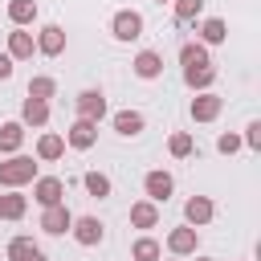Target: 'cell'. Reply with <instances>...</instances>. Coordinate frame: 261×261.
Returning <instances> with one entry per match:
<instances>
[{"instance_id":"6da1fadb","label":"cell","mask_w":261,"mask_h":261,"mask_svg":"<svg viewBox=\"0 0 261 261\" xmlns=\"http://www.w3.org/2000/svg\"><path fill=\"white\" fill-rule=\"evenodd\" d=\"M37 179V163L29 155H12L0 163V188H24Z\"/></svg>"},{"instance_id":"7a4b0ae2","label":"cell","mask_w":261,"mask_h":261,"mask_svg":"<svg viewBox=\"0 0 261 261\" xmlns=\"http://www.w3.org/2000/svg\"><path fill=\"white\" fill-rule=\"evenodd\" d=\"M33 200L41 208H53V204H65V184L57 175H37L33 179Z\"/></svg>"},{"instance_id":"3957f363","label":"cell","mask_w":261,"mask_h":261,"mask_svg":"<svg viewBox=\"0 0 261 261\" xmlns=\"http://www.w3.org/2000/svg\"><path fill=\"white\" fill-rule=\"evenodd\" d=\"M73 106H77V118H90V122H102L106 118V94L102 90H82L73 98Z\"/></svg>"},{"instance_id":"277c9868","label":"cell","mask_w":261,"mask_h":261,"mask_svg":"<svg viewBox=\"0 0 261 261\" xmlns=\"http://www.w3.org/2000/svg\"><path fill=\"white\" fill-rule=\"evenodd\" d=\"M110 33H114L118 41H135V37H143V16H139L135 8H122V12H114Z\"/></svg>"},{"instance_id":"5b68a950","label":"cell","mask_w":261,"mask_h":261,"mask_svg":"<svg viewBox=\"0 0 261 261\" xmlns=\"http://www.w3.org/2000/svg\"><path fill=\"white\" fill-rule=\"evenodd\" d=\"M65 143H69V147H77V151H90V147L98 143V122H90V118H77V122L65 130Z\"/></svg>"},{"instance_id":"8992f818","label":"cell","mask_w":261,"mask_h":261,"mask_svg":"<svg viewBox=\"0 0 261 261\" xmlns=\"http://www.w3.org/2000/svg\"><path fill=\"white\" fill-rule=\"evenodd\" d=\"M143 188H147V200H151V204H167V196L175 192V179H171L167 171H147Z\"/></svg>"},{"instance_id":"52a82bcc","label":"cell","mask_w":261,"mask_h":261,"mask_svg":"<svg viewBox=\"0 0 261 261\" xmlns=\"http://www.w3.org/2000/svg\"><path fill=\"white\" fill-rule=\"evenodd\" d=\"M37 53H45V57L65 53V29H61V24H45V29L37 33Z\"/></svg>"},{"instance_id":"ba28073f","label":"cell","mask_w":261,"mask_h":261,"mask_svg":"<svg viewBox=\"0 0 261 261\" xmlns=\"http://www.w3.org/2000/svg\"><path fill=\"white\" fill-rule=\"evenodd\" d=\"M220 106H224V98L212 94V90H204V94L192 98V118H196V122H212V118L220 114Z\"/></svg>"},{"instance_id":"9c48e42d","label":"cell","mask_w":261,"mask_h":261,"mask_svg":"<svg viewBox=\"0 0 261 261\" xmlns=\"http://www.w3.org/2000/svg\"><path fill=\"white\" fill-rule=\"evenodd\" d=\"M212 200L208 196H192L188 204H184V220H188V228H200V224H208L212 220Z\"/></svg>"},{"instance_id":"30bf717a","label":"cell","mask_w":261,"mask_h":261,"mask_svg":"<svg viewBox=\"0 0 261 261\" xmlns=\"http://www.w3.org/2000/svg\"><path fill=\"white\" fill-rule=\"evenodd\" d=\"M69 224H73V216H69V208H65V204H53V208H45V212H41V228H45V232H53V237L69 232Z\"/></svg>"},{"instance_id":"8fae6325","label":"cell","mask_w":261,"mask_h":261,"mask_svg":"<svg viewBox=\"0 0 261 261\" xmlns=\"http://www.w3.org/2000/svg\"><path fill=\"white\" fill-rule=\"evenodd\" d=\"M69 228H73V241H77V245H86V249L102 241V220H98V216H77Z\"/></svg>"},{"instance_id":"7c38bea8","label":"cell","mask_w":261,"mask_h":261,"mask_svg":"<svg viewBox=\"0 0 261 261\" xmlns=\"http://www.w3.org/2000/svg\"><path fill=\"white\" fill-rule=\"evenodd\" d=\"M167 249H171L175 257H188V253H196V228H188V224L171 228V232H167Z\"/></svg>"},{"instance_id":"4fadbf2b","label":"cell","mask_w":261,"mask_h":261,"mask_svg":"<svg viewBox=\"0 0 261 261\" xmlns=\"http://www.w3.org/2000/svg\"><path fill=\"white\" fill-rule=\"evenodd\" d=\"M33 53H37V41H33V33H24V29L8 33V57H12V61H24V57H33Z\"/></svg>"},{"instance_id":"5bb4252c","label":"cell","mask_w":261,"mask_h":261,"mask_svg":"<svg viewBox=\"0 0 261 261\" xmlns=\"http://www.w3.org/2000/svg\"><path fill=\"white\" fill-rule=\"evenodd\" d=\"M45 122H49V102L24 98V106H20V126H45Z\"/></svg>"},{"instance_id":"9a60e30c","label":"cell","mask_w":261,"mask_h":261,"mask_svg":"<svg viewBox=\"0 0 261 261\" xmlns=\"http://www.w3.org/2000/svg\"><path fill=\"white\" fill-rule=\"evenodd\" d=\"M130 65H135V73H139V77H147V82L163 73V57H159L155 49H143V53H139V57H135Z\"/></svg>"},{"instance_id":"2e32d148","label":"cell","mask_w":261,"mask_h":261,"mask_svg":"<svg viewBox=\"0 0 261 261\" xmlns=\"http://www.w3.org/2000/svg\"><path fill=\"white\" fill-rule=\"evenodd\" d=\"M24 212H29V200H24V196H20L16 188L0 196V220H20Z\"/></svg>"},{"instance_id":"e0dca14e","label":"cell","mask_w":261,"mask_h":261,"mask_svg":"<svg viewBox=\"0 0 261 261\" xmlns=\"http://www.w3.org/2000/svg\"><path fill=\"white\" fill-rule=\"evenodd\" d=\"M114 130H118L122 139L143 135V114H139V110H118V114H114Z\"/></svg>"},{"instance_id":"ac0fdd59","label":"cell","mask_w":261,"mask_h":261,"mask_svg":"<svg viewBox=\"0 0 261 261\" xmlns=\"http://www.w3.org/2000/svg\"><path fill=\"white\" fill-rule=\"evenodd\" d=\"M65 155V139L61 135H41L37 139V159L41 163H53V159H61Z\"/></svg>"},{"instance_id":"d6986e66","label":"cell","mask_w":261,"mask_h":261,"mask_svg":"<svg viewBox=\"0 0 261 261\" xmlns=\"http://www.w3.org/2000/svg\"><path fill=\"white\" fill-rule=\"evenodd\" d=\"M130 224H135V228H155V224H159V208H155L151 200L130 204Z\"/></svg>"},{"instance_id":"ffe728a7","label":"cell","mask_w":261,"mask_h":261,"mask_svg":"<svg viewBox=\"0 0 261 261\" xmlns=\"http://www.w3.org/2000/svg\"><path fill=\"white\" fill-rule=\"evenodd\" d=\"M8 20H12L16 29L33 24V20H37V0H8Z\"/></svg>"},{"instance_id":"44dd1931","label":"cell","mask_w":261,"mask_h":261,"mask_svg":"<svg viewBox=\"0 0 261 261\" xmlns=\"http://www.w3.org/2000/svg\"><path fill=\"white\" fill-rule=\"evenodd\" d=\"M24 143V126L20 122H4L0 126V155H16Z\"/></svg>"},{"instance_id":"7402d4cb","label":"cell","mask_w":261,"mask_h":261,"mask_svg":"<svg viewBox=\"0 0 261 261\" xmlns=\"http://www.w3.org/2000/svg\"><path fill=\"white\" fill-rule=\"evenodd\" d=\"M184 82H188L192 90H200V94H204V90L216 82V69H212V65H188V69H184Z\"/></svg>"},{"instance_id":"603a6c76","label":"cell","mask_w":261,"mask_h":261,"mask_svg":"<svg viewBox=\"0 0 261 261\" xmlns=\"http://www.w3.org/2000/svg\"><path fill=\"white\" fill-rule=\"evenodd\" d=\"M179 61H184V69H188V65H212V61H208V49H204L200 41L179 45Z\"/></svg>"},{"instance_id":"cb8c5ba5","label":"cell","mask_w":261,"mask_h":261,"mask_svg":"<svg viewBox=\"0 0 261 261\" xmlns=\"http://www.w3.org/2000/svg\"><path fill=\"white\" fill-rule=\"evenodd\" d=\"M200 37H204V45H220V41L228 37V29H224V20H220V16H212V20H204V24H200Z\"/></svg>"},{"instance_id":"d4e9b609","label":"cell","mask_w":261,"mask_h":261,"mask_svg":"<svg viewBox=\"0 0 261 261\" xmlns=\"http://www.w3.org/2000/svg\"><path fill=\"white\" fill-rule=\"evenodd\" d=\"M130 257H135V261H159V241L139 237V241L130 245Z\"/></svg>"},{"instance_id":"484cf974","label":"cell","mask_w":261,"mask_h":261,"mask_svg":"<svg viewBox=\"0 0 261 261\" xmlns=\"http://www.w3.org/2000/svg\"><path fill=\"white\" fill-rule=\"evenodd\" d=\"M53 94H57V82H53V77H45V73H41V77H33V82H29V98H41V102H49Z\"/></svg>"},{"instance_id":"4316f807","label":"cell","mask_w":261,"mask_h":261,"mask_svg":"<svg viewBox=\"0 0 261 261\" xmlns=\"http://www.w3.org/2000/svg\"><path fill=\"white\" fill-rule=\"evenodd\" d=\"M82 184H86V192H90V196H98V200H102V196H110V179H106L102 171H86V175H82Z\"/></svg>"},{"instance_id":"83f0119b","label":"cell","mask_w":261,"mask_h":261,"mask_svg":"<svg viewBox=\"0 0 261 261\" xmlns=\"http://www.w3.org/2000/svg\"><path fill=\"white\" fill-rule=\"evenodd\" d=\"M167 151H171L175 159H188V155H192V135H188V130H175V135L167 139Z\"/></svg>"},{"instance_id":"f1b7e54d","label":"cell","mask_w":261,"mask_h":261,"mask_svg":"<svg viewBox=\"0 0 261 261\" xmlns=\"http://www.w3.org/2000/svg\"><path fill=\"white\" fill-rule=\"evenodd\" d=\"M33 253H37L33 237H12V245H8V257H12V261H29Z\"/></svg>"},{"instance_id":"f546056e","label":"cell","mask_w":261,"mask_h":261,"mask_svg":"<svg viewBox=\"0 0 261 261\" xmlns=\"http://www.w3.org/2000/svg\"><path fill=\"white\" fill-rule=\"evenodd\" d=\"M204 12V0H175V20H196Z\"/></svg>"},{"instance_id":"4dcf8cb0","label":"cell","mask_w":261,"mask_h":261,"mask_svg":"<svg viewBox=\"0 0 261 261\" xmlns=\"http://www.w3.org/2000/svg\"><path fill=\"white\" fill-rule=\"evenodd\" d=\"M241 147H245L241 135H220V139H216V151H220V155H232V151H241Z\"/></svg>"},{"instance_id":"1f68e13d","label":"cell","mask_w":261,"mask_h":261,"mask_svg":"<svg viewBox=\"0 0 261 261\" xmlns=\"http://www.w3.org/2000/svg\"><path fill=\"white\" fill-rule=\"evenodd\" d=\"M241 143H245V147H253V151H261V122H249Z\"/></svg>"},{"instance_id":"d6a6232c","label":"cell","mask_w":261,"mask_h":261,"mask_svg":"<svg viewBox=\"0 0 261 261\" xmlns=\"http://www.w3.org/2000/svg\"><path fill=\"white\" fill-rule=\"evenodd\" d=\"M8 77H12V57L0 53V82H8Z\"/></svg>"},{"instance_id":"836d02e7","label":"cell","mask_w":261,"mask_h":261,"mask_svg":"<svg viewBox=\"0 0 261 261\" xmlns=\"http://www.w3.org/2000/svg\"><path fill=\"white\" fill-rule=\"evenodd\" d=\"M29 261H45V253H41V249H37V253H33V257H29Z\"/></svg>"},{"instance_id":"e575fe53","label":"cell","mask_w":261,"mask_h":261,"mask_svg":"<svg viewBox=\"0 0 261 261\" xmlns=\"http://www.w3.org/2000/svg\"><path fill=\"white\" fill-rule=\"evenodd\" d=\"M196 261H212V257H196Z\"/></svg>"},{"instance_id":"d590c367","label":"cell","mask_w":261,"mask_h":261,"mask_svg":"<svg viewBox=\"0 0 261 261\" xmlns=\"http://www.w3.org/2000/svg\"><path fill=\"white\" fill-rule=\"evenodd\" d=\"M155 4H167V0H155Z\"/></svg>"}]
</instances>
